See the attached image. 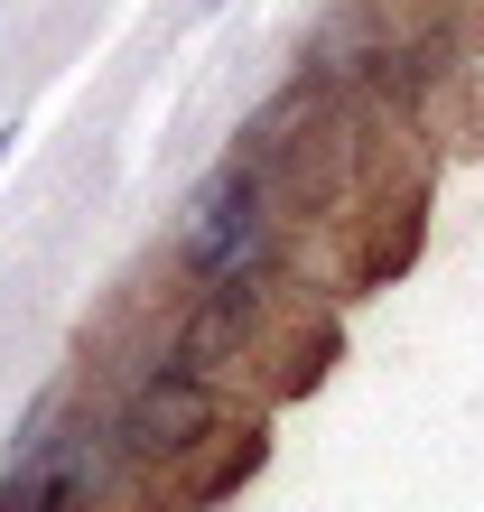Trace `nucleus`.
I'll use <instances>...</instances> for the list:
<instances>
[{"label": "nucleus", "instance_id": "obj_1", "mask_svg": "<svg viewBox=\"0 0 484 512\" xmlns=\"http://www.w3.org/2000/svg\"><path fill=\"white\" fill-rule=\"evenodd\" d=\"M233 410H242V391L224 373L187 364L177 345H149L140 364L121 373V391L103 401V447H112V466H121L131 494H149V485L177 494L233 438Z\"/></svg>", "mask_w": 484, "mask_h": 512}, {"label": "nucleus", "instance_id": "obj_2", "mask_svg": "<svg viewBox=\"0 0 484 512\" xmlns=\"http://www.w3.org/2000/svg\"><path fill=\"white\" fill-rule=\"evenodd\" d=\"M298 243H308V233L289 224L280 187H270L242 149H224L187 187L177 224H168V270H177V289H280L289 298Z\"/></svg>", "mask_w": 484, "mask_h": 512}, {"label": "nucleus", "instance_id": "obj_3", "mask_svg": "<svg viewBox=\"0 0 484 512\" xmlns=\"http://www.w3.org/2000/svg\"><path fill=\"white\" fill-rule=\"evenodd\" d=\"M103 494H131L103 447V401H75V382H47L10 429L0 512H66V503H103Z\"/></svg>", "mask_w": 484, "mask_h": 512}, {"label": "nucleus", "instance_id": "obj_4", "mask_svg": "<svg viewBox=\"0 0 484 512\" xmlns=\"http://www.w3.org/2000/svg\"><path fill=\"white\" fill-rule=\"evenodd\" d=\"M382 10H401V19H429V28H457V38H466V19L484 10V0H382Z\"/></svg>", "mask_w": 484, "mask_h": 512}, {"label": "nucleus", "instance_id": "obj_5", "mask_svg": "<svg viewBox=\"0 0 484 512\" xmlns=\"http://www.w3.org/2000/svg\"><path fill=\"white\" fill-rule=\"evenodd\" d=\"M10 149H19V122H0V168H10Z\"/></svg>", "mask_w": 484, "mask_h": 512}, {"label": "nucleus", "instance_id": "obj_6", "mask_svg": "<svg viewBox=\"0 0 484 512\" xmlns=\"http://www.w3.org/2000/svg\"><path fill=\"white\" fill-rule=\"evenodd\" d=\"M215 10H233V0H196V19H215Z\"/></svg>", "mask_w": 484, "mask_h": 512}]
</instances>
